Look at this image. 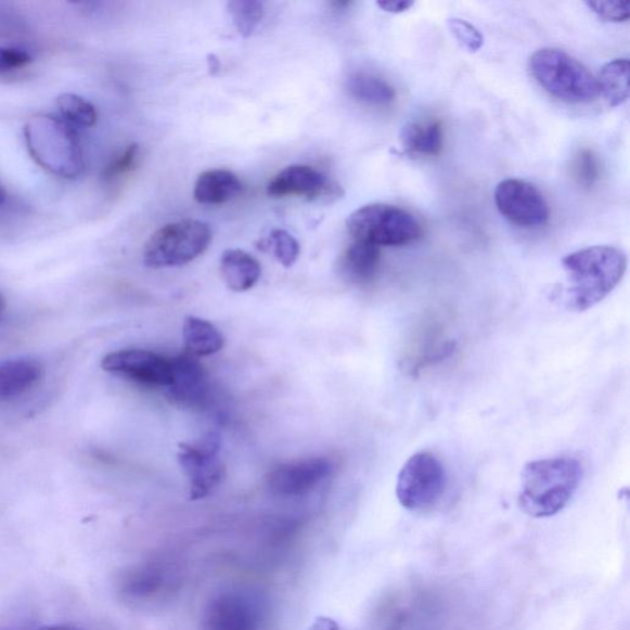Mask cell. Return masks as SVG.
I'll use <instances>...</instances> for the list:
<instances>
[{
	"label": "cell",
	"mask_w": 630,
	"mask_h": 630,
	"mask_svg": "<svg viewBox=\"0 0 630 630\" xmlns=\"http://www.w3.org/2000/svg\"><path fill=\"white\" fill-rule=\"evenodd\" d=\"M187 353L193 358H206L224 348V336L218 329L205 319L185 318L182 327Z\"/></svg>",
	"instance_id": "obj_19"
},
{
	"label": "cell",
	"mask_w": 630,
	"mask_h": 630,
	"mask_svg": "<svg viewBox=\"0 0 630 630\" xmlns=\"http://www.w3.org/2000/svg\"><path fill=\"white\" fill-rule=\"evenodd\" d=\"M228 13L243 36H250L258 29L265 16L263 4L257 0H236L228 3Z\"/></svg>",
	"instance_id": "obj_25"
},
{
	"label": "cell",
	"mask_w": 630,
	"mask_h": 630,
	"mask_svg": "<svg viewBox=\"0 0 630 630\" xmlns=\"http://www.w3.org/2000/svg\"><path fill=\"white\" fill-rule=\"evenodd\" d=\"M139 153L140 147L136 143L130 144L129 147L118 153L103 170V180L113 181L130 172L134 168L137 159H139Z\"/></svg>",
	"instance_id": "obj_29"
},
{
	"label": "cell",
	"mask_w": 630,
	"mask_h": 630,
	"mask_svg": "<svg viewBox=\"0 0 630 630\" xmlns=\"http://www.w3.org/2000/svg\"><path fill=\"white\" fill-rule=\"evenodd\" d=\"M42 376V363L29 356L0 360V401L26 395L39 385Z\"/></svg>",
	"instance_id": "obj_15"
},
{
	"label": "cell",
	"mask_w": 630,
	"mask_h": 630,
	"mask_svg": "<svg viewBox=\"0 0 630 630\" xmlns=\"http://www.w3.org/2000/svg\"><path fill=\"white\" fill-rule=\"evenodd\" d=\"M447 26L453 35V38L459 42L463 49L471 53L478 52L484 44V36L467 21L460 20V17H451L447 21Z\"/></svg>",
	"instance_id": "obj_28"
},
{
	"label": "cell",
	"mask_w": 630,
	"mask_h": 630,
	"mask_svg": "<svg viewBox=\"0 0 630 630\" xmlns=\"http://www.w3.org/2000/svg\"><path fill=\"white\" fill-rule=\"evenodd\" d=\"M267 193L272 198L299 196L308 201L337 198L343 195L339 185L324 177L321 171L303 164L281 170L269 182Z\"/></svg>",
	"instance_id": "obj_11"
},
{
	"label": "cell",
	"mask_w": 630,
	"mask_h": 630,
	"mask_svg": "<svg viewBox=\"0 0 630 630\" xmlns=\"http://www.w3.org/2000/svg\"><path fill=\"white\" fill-rule=\"evenodd\" d=\"M33 59L29 53L21 49L2 48L0 46V75L3 73L21 69L29 63Z\"/></svg>",
	"instance_id": "obj_31"
},
{
	"label": "cell",
	"mask_w": 630,
	"mask_h": 630,
	"mask_svg": "<svg viewBox=\"0 0 630 630\" xmlns=\"http://www.w3.org/2000/svg\"><path fill=\"white\" fill-rule=\"evenodd\" d=\"M207 630H261V608L241 593H224L211 601L205 615Z\"/></svg>",
	"instance_id": "obj_13"
},
{
	"label": "cell",
	"mask_w": 630,
	"mask_h": 630,
	"mask_svg": "<svg viewBox=\"0 0 630 630\" xmlns=\"http://www.w3.org/2000/svg\"><path fill=\"white\" fill-rule=\"evenodd\" d=\"M221 273L228 288L244 292L257 285L261 277V267L250 254L241 249H230L222 255Z\"/></svg>",
	"instance_id": "obj_18"
},
{
	"label": "cell",
	"mask_w": 630,
	"mask_h": 630,
	"mask_svg": "<svg viewBox=\"0 0 630 630\" xmlns=\"http://www.w3.org/2000/svg\"><path fill=\"white\" fill-rule=\"evenodd\" d=\"M568 287L565 304L574 312H586L604 300L627 271V255L609 245L574 252L562 261Z\"/></svg>",
	"instance_id": "obj_1"
},
{
	"label": "cell",
	"mask_w": 630,
	"mask_h": 630,
	"mask_svg": "<svg viewBox=\"0 0 630 630\" xmlns=\"http://www.w3.org/2000/svg\"><path fill=\"white\" fill-rule=\"evenodd\" d=\"M308 630H343L339 623L333 618L318 617Z\"/></svg>",
	"instance_id": "obj_33"
},
{
	"label": "cell",
	"mask_w": 630,
	"mask_h": 630,
	"mask_svg": "<svg viewBox=\"0 0 630 630\" xmlns=\"http://www.w3.org/2000/svg\"><path fill=\"white\" fill-rule=\"evenodd\" d=\"M447 487L445 465L430 452H419L407 461L397 480V498L409 511H425L441 500Z\"/></svg>",
	"instance_id": "obj_7"
},
{
	"label": "cell",
	"mask_w": 630,
	"mask_h": 630,
	"mask_svg": "<svg viewBox=\"0 0 630 630\" xmlns=\"http://www.w3.org/2000/svg\"><path fill=\"white\" fill-rule=\"evenodd\" d=\"M262 248L272 252L285 268L292 267L299 255L298 242L286 231L273 230L268 239L262 241Z\"/></svg>",
	"instance_id": "obj_26"
},
{
	"label": "cell",
	"mask_w": 630,
	"mask_h": 630,
	"mask_svg": "<svg viewBox=\"0 0 630 630\" xmlns=\"http://www.w3.org/2000/svg\"><path fill=\"white\" fill-rule=\"evenodd\" d=\"M592 13H595L601 20L606 22H627L630 15V2H620V0H608V2H587Z\"/></svg>",
	"instance_id": "obj_30"
},
{
	"label": "cell",
	"mask_w": 630,
	"mask_h": 630,
	"mask_svg": "<svg viewBox=\"0 0 630 630\" xmlns=\"http://www.w3.org/2000/svg\"><path fill=\"white\" fill-rule=\"evenodd\" d=\"M333 463L326 459H308L281 465L269 473L268 487L280 497L308 494L331 476Z\"/></svg>",
	"instance_id": "obj_12"
},
{
	"label": "cell",
	"mask_w": 630,
	"mask_h": 630,
	"mask_svg": "<svg viewBox=\"0 0 630 630\" xmlns=\"http://www.w3.org/2000/svg\"><path fill=\"white\" fill-rule=\"evenodd\" d=\"M400 142L410 153L435 157L443 149L442 124L435 120L408 123L401 129Z\"/></svg>",
	"instance_id": "obj_20"
},
{
	"label": "cell",
	"mask_w": 630,
	"mask_h": 630,
	"mask_svg": "<svg viewBox=\"0 0 630 630\" xmlns=\"http://www.w3.org/2000/svg\"><path fill=\"white\" fill-rule=\"evenodd\" d=\"M162 581L157 569L143 566L126 575L121 582V592L131 600H142L157 592Z\"/></svg>",
	"instance_id": "obj_23"
},
{
	"label": "cell",
	"mask_w": 630,
	"mask_h": 630,
	"mask_svg": "<svg viewBox=\"0 0 630 630\" xmlns=\"http://www.w3.org/2000/svg\"><path fill=\"white\" fill-rule=\"evenodd\" d=\"M36 630H80L77 628L66 627V626H53V627H43Z\"/></svg>",
	"instance_id": "obj_35"
},
{
	"label": "cell",
	"mask_w": 630,
	"mask_h": 630,
	"mask_svg": "<svg viewBox=\"0 0 630 630\" xmlns=\"http://www.w3.org/2000/svg\"><path fill=\"white\" fill-rule=\"evenodd\" d=\"M380 262L381 249L378 246L353 242L340 257V277L355 283V285H364V283L371 282L376 277Z\"/></svg>",
	"instance_id": "obj_16"
},
{
	"label": "cell",
	"mask_w": 630,
	"mask_h": 630,
	"mask_svg": "<svg viewBox=\"0 0 630 630\" xmlns=\"http://www.w3.org/2000/svg\"><path fill=\"white\" fill-rule=\"evenodd\" d=\"M105 372L151 387H167L172 383L171 360L149 350L126 349L110 352L102 361Z\"/></svg>",
	"instance_id": "obj_10"
},
{
	"label": "cell",
	"mask_w": 630,
	"mask_h": 630,
	"mask_svg": "<svg viewBox=\"0 0 630 630\" xmlns=\"http://www.w3.org/2000/svg\"><path fill=\"white\" fill-rule=\"evenodd\" d=\"M355 242L378 246H400L423 236V226L407 209L388 204H371L356 209L346 221Z\"/></svg>",
	"instance_id": "obj_5"
},
{
	"label": "cell",
	"mask_w": 630,
	"mask_h": 630,
	"mask_svg": "<svg viewBox=\"0 0 630 630\" xmlns=\"http://www.w3.org/2000/svg\"><path fill=\"white\" fill-rule=\"evenodd\" d=\"M496 205L507 221L523 228L541 227L551 217L541 191L519 179L501 181L496 190Z\"/></svg>",
	"instance_id": "obj_9"
},
{
	"label": "cell",
	"mask_w": 630,
	"mask_h": 630,
	"mask_svg": "<svg viewBox=\"0 0 630 630\" xmlns=\"http://www.w3.org/2000/svg\"><path fill=\"white\" fill-rule=\"evenodd\" d=\"M221 440L217 434H208L195 443H181L178 452L180 467L187 474L190 499H204L221 484L224 467L218 452Z\"/></svg>",
	"instance_id": "obj_8"
},
{
	"label": "cell",
	"mask_w": 630,
	"mask_h": 630,
	"mask_svg": "<svg viewBox=\"0 0 630 630\" xmlns=\"http://www.w3.org/2000/svg\"><path fill=\"white\" fill-rule=\"evenodd\" d=\"M529 69L538 85L563 102L587 104L600 95L596 77L562 50H538L529 60Z\"/></svg>",
	"instance_id": "obj_4"
},
{
	"label": "cell",
	"mask_w": 630,
	"mask_h": 630,
	"mask_svg": "<svg viewBox=\"0 0 630 630\" xmlns=\"http://www.w3.org/2000/svg\"><path fill=\"white\" fill-rule=\"evenodd\" d=\"M207 62L209 72H211V75L215 76L219 68H221V63H219V60L215 56V54H208Z\"/></svg>",
	"instance_id": "obj_34"
},
{
	"label": "cell",
	"mask_w": 630,
	"mask_h": 630,
	"mask_svg": "<svg viewBox=\"0 0 630 630\" xmlns=\"http://www.w3.org/2000/svg\"><path fill=\"white\" fill-rule=\"evenodd\" d=\"M599 93L610 107L622 105L629 98V61L617 59L606 63L596 78Z\"/></svg>",
	"instance_id": "obj_21"
},
{
	"label": "cell",
	"mask_w": 630,
	"mask_h": 630,
	"mask_svg": "<svg viewBox=\"0 0 630 630\" xmlns=\"http://www.w3.org/2000/svg\"><path fill=\"white\" fill-rule=\"evenodd\" d=\"M61 117L72 126L91 127L98 121L97 108L88 100L65 93L57 98Z\"/></svg>",
	"instance_id": "obj_24"
},
{
	"label": "cell",
	"mask_w": 630,
	"mask_h": 630,
	"mask_svg": "<svg viewBox=\"0 0 630 630\" xmlns=\"http://www.w3.org/2000/svg\"><path fill=\"white\" fill-rule=\"evenodd\" d=\"M377 5L387 13L400 14L409 11L414 5L410 0H395V2H378Z\"/></svg>",
	"instance_id": "obj_32"
},
{
	"label": "cell",
	"mask_w": 630,
	"mask_h": 630,
	"mask_svg": "<svg viewBox=\"0 0 630 630\" xmlns=\"http://www.w3.org/2000/svg\"><path fill=\"white\" fill-rule=\"evenodd\" d=\"M346 88L352 98L372 105H387L396 99L395 88L371 73H353L346 81Z\"/></svg>",
	"instance_id": "obj_22"
},
{
	"label": "cell",
	"mask_w": 630,
	"mask_h": 630,
	"mask_svg": "<svg viewBox=\"0 0 630 630\" xmlns=\"http://www.w3.org/2000/svg\"><path fill=\"white\" fill-rule=\"evenodd\" d=\"M211 241L207 223L184 219L155 232L144 246L143 260L152 269L181 267L204 254Z\"/></svg>",
	"instance_id": "obj_6"
},
{
	"label": "cell",
	"mask_w": 630,
	"mask_h": 630,
	"mask_svg": "<svg viewBox=\"0 0 630 630\" xmlns=\"http://www.w3.org/2000/svg\"><path fill=\"white\" fill-rule=\"evenodd\" d=\"M582 465L571 457L529 462L522 474L518 504L535 518L560 514L579 489Z\"/></svg>",
	"instance_id": "obj_2"
},
{
	"label": "cell",
	"mask_w": 630,
	"mask_h": 630,
	"mask_svg": "<svg viewBox=\"0 0 630 630\" xmlns=\"http://www.w3.org/2000/svg\"><path fill=\"white\" fill-rule=\"evenodd\" d=\"M5 310V299L2 294H0V318H2Z\"/></svg>",
	"instance_id": "obj_37"
},
{
	"label": "cell",
	"mask_w": 630,
	"mask_h": 630,
	"mask_svg": "<svg viewBox=\"0 0 630 630\" xmlns=\"http://www.w3.org/2000/svg\"><path fill=\"white\" fill-rule=\"evenodd\" d=\"M172 383L170 399L182 407L196 408L205 404L209 393L207 374L203 367L190 355L171 360Z\"/></svg>",
	"instance_id": "obj_14"
},
{
	"label": "cell",
	"mask_w": 630,
	"mask_h": 630,
	"mask_svg": "<svg viewBox=\"0 0 630 630\" xmlns=\"http://www.w3.org/2000/svg\"><path fill=\"white\" fill-rule=\"evenodd\" d=\"M7 198V191L5 188L3 187L2 182H0V205H2L4 203Z\"/></svg>",
	"instance_id": "obj_36"
},
{
	"label": "cell",
	"mask_w": 630,
	"mask_h": 630,
	"mask_svg": "<svg viewBox=\"0 0 630 630\" xmlns=\"http://www.w3.org/2000/svg\"><path fill=\"white\" fill-rule=\"evenodd\" d=\"M33 159L51 175L77 179L85 170L83 150L75 126L52 114L34 115L24 127Z\"/></svg>",
	"instance_id": "obj_3"
},
{
	"label": "cell",
	"mask_w": 630,
	"mask_h": 630,
	"mask_svg": "<svg viewBox=\"0 0 630 630\" xmlns=\"http://www.w3.org/2000/svg\"><path fill=\"white\" fill-rule=\"evenodd\" d=\"M575 179L586 188H592L600 179V162L597 155L590 150H581L575 155L573 163Z\"/></svg>",
	"instance_id": "obj_27"
},
{
	"label": "cell",
	"mask_w": 630,
	"mask_h": 630,
	"mask_svg": "<svg viewBox=\"0 0 630 630\" xmlns=\"http://www.w3.org/2000/svg\"><path fill=\"white\" fill-rule=\"evenodd\" d=\"M243 184L234 172L226 169L207 170L195 184L194 197L200 204L221 205L242 193Z\"/></svg>",
	"instance_id": "obj_17"
}]
</instances>
